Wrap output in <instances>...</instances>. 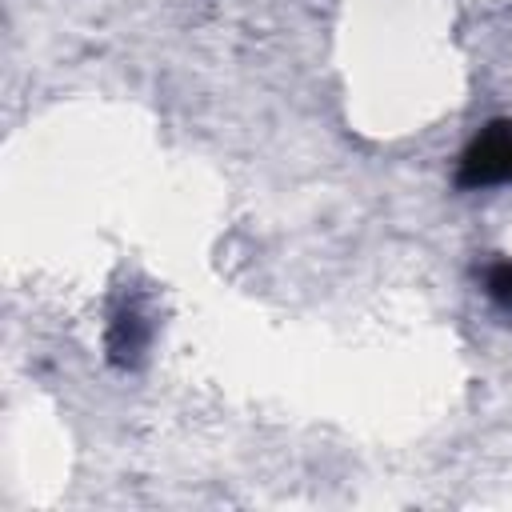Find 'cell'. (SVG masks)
<instances>
[{"label":"cell","mask_w":512,"mask_h":512,"mask_svg":"<svg viewBox=\"0 0 512 512\" xmlns=\"http://www.w3.org/2000/svg\"><path fill=\"white\" fill-rule=\"evenodd\" d=\"M452 184L460 192H488L512 184V116L488 120L456 160Z\"/></svg>","instance_id":"obj_1"},{"label":"cell","mask_w":512,"mask_h":512,"mask_svg":"<svg viewBox=\"0 0 512 512\" xmlns=\"http://www.w3.org/2000/svg\"><path fill=\"white\" fill-rule=\"evenodd\" d=\"M152 340V328H148V316L136 308V304H116L112 308V320H108V360L116 368H136V360L144 356Z\"/></svg>","instance_id":"obj_2"},{"label":"cell","mask_w":512,"mask_h":512,"mask_svg":"<svg viewBox=\"0 0 512 512\" xmlns=\"http://www.w3.org/2000/svg\"><path fill=\"white\" fill-rule=\"evenodd\" d=\"M480 284H484V296H488L504 316H512V256H492V260L480 268Z\"/></svg>","instance_id":"obj_3"}]
</instances>
